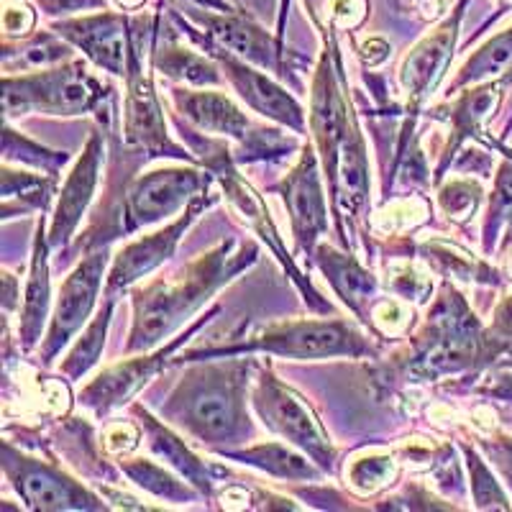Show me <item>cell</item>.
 Segmentation results:
<instances>
[{"instance_id":"obj_12","label":"cell","mask_w":512,"mask_h":512,"mask_svg":"<svg viewBox=\"0 0 512 512\" xmlns=\"http://www.w3.org/2000/svg\"><path fill=\"white\" fill-rule=\"evenodd\" d=\"M210 203H213V198H205V192H200L198 198L187 205V210L175 223H169L167 228L152 233V236H146V239H139L134 241V244L123 246V249L118 251L116 262H113L111 274H108V285H105L108 297H116L118 292L128 290V287L134 285V282H139L141 277H146L149 272L162 267L169 256L175 254L177 244H180V239L185 236L187 228H190V223L195 221Z\"/></svg>"},{"instance_id":"obj_23","label":"cell","mask_w":512,"mask_h":512,"mask_svg":"<svg viewBox=\"0 0 512 512\" xmlns=\"http://www.w3.org/2000/svg\"><path fill=\"white\" fill-rule=\"evenodd\" d=\"M495 77H502L505 82L512 80V29L492 36L484 47H479L477 54H472L469 62L461 67L448 93L474 85V82L495 80Z\"/></svg>"},{"instance_id":"obj_31","label":"cell","mask_w":512,"mask_h":512,"mask_svg":"<svg viewBox=\"0 0 512 512\" xmlns=\"http://www.w3.org/2000/svg\"><path fill=\"white\" fill-rule=\"evenodd\" d=\"M466 466L472 472V492L479 510H510V500L505 497L497 479L492 477L487 464L474 454L472 448H466Z\"/></svg>"},{"instance_id":"obj_5","label":"cell","mask_w":512,"mask_h":512,"mask_svg":"<svg viewBox=\"0 0 512 512\" xmlns=\"http://www.w3.org/2000/svg\"><path fill=\"white\" fill-rule=\"evenodd\" d=\"M244 351H267L285 359H328V356H369L372 346L344 320H331V323L328 320H292V323L264 328L246 344L192 351L177 361L195 359V356H231L244 354Z\"/></svg>"},{"instance_id":"obj_39","label":"cell","mask_w":512,"mask_h":512,"mask_svg":"<svg viewBox=\"0 0 512 512\" xmlns=\"http://www.w3.org/2000/svg\"><path fill=\"white\" fill-rule=\"evenodd\" d=\"M492 333L500 341H512V295H507L495 310V326H492Z\"/></svg>"},{"instance_id":"obj_15","label":"cell","mask_w":512,"mask_h":512,"mask_svg":"<svg viewBox=\"0 0 512 512\" xmlns=\"http://www.w3.org/2000/svg\"><path fill=\"white\" fill-rule=\"evenodd\" d=\"M277 190L282 192L287 210H290V221L292 231H295L297 246H300V251L310 254L315 241H318L328 228L326 195H323V187H320L318 159H315L313 149L305 146L300 162H297L290 175L280 182Z\"/></svg>"},{"instance_id":"obj_42","label":"cell","mask_w":512,"mask_h":512,"mask_svg":"<svg viewBox=\"0 0 512 512\" xmlns=\"http://www.w3.org/2000/svg\"><path fill=\"white\" fill-rule=\"evenodd\" d=\"M3 285H6V300H3V303H6L8 310H11L13 303H16V285H13L11 274H3Z\"/></svg>"},{"instance_id":"obj_25","label":"cell","mask_w":512,"mask_h":512,"mask_svg":"<svg viewBox=\"0 0 512 512\" xmlns=\"http://www.w3.org/2000/svg\"><path fill=\"white\" fill-rule=\"evenodd\" d=\"M113 300L116 297H108V303L105 308L95 315V320L85 328L80 338H77V344L72 346L70 356L64 359L62 364V374L67 379H80L88 374L90 367H95L100 359V351L105 346V333H108V323H111V313H113Z\"/></svg>"},{"instance_id":"obj_35","label":"cell","mask_w":512,"mask_h":512,"mask_svg":"<svg viewBox=\"0 0 512 512\" xmlns=\"http://www.w3.org/2000/svg\"><path fill=\"white\" fill-rule=\"evenodd\" d=\"M36 26V13L31 11L26 3H8L6 11H3V34H6V41L11 39H24L34 31Z\"/></svg>"},{"instance_id":"obj_11","label":"cell","mask_w":512,"mask_h":512,"mask_svg":"<svg viewBox=\"0 0 512 512\" xmlns=\"http://www.w3.org/2000/svg\"><path fill=\"white\" fill-rule=\"evenodd\" d=\"M466 6H469V0H459L454 11L448 13L431 34H425L423 39L410 49L405 62H402L400 82L405 95H408L410 111H415L420 103L428 100V95L436 90L438 80H441L443 72H446L448 62L454 57V47L456 39H459V26L461 18H464Z\"/></svg>"},{"instance_id":"obj_16","label":"cell","mask_w":512,"mask_h":512,"mask_svg":"<svg viewBox=\"0 0 512 512\" xmlns=\"http://www.w3.org/2000/svg\"><path fill=\"white\" fill-rule=\"evenodd\" d=\"M187 16L205 26L210 39L236 57L249 59L264 70H280V44L246 11L236 8L228 13H210L208 8H195V11H187Z\"/></svg>"},{"instance_id":"obj_45","label":"cell","mask_w":512,"mask_h":512,"mask_svg":"<svg viewBox=\"0 0 512 512\" xmlns=\"http://www.w3.org/2000/svg\"><path fill=\"white\" fill-rule=\"evenodd\" d=\"M510 274H512V254H510Z\"/></svg>"},{"instance_id":"obj_6","label":"cell","mask_w":512,"mask_h":512,"mask_svg":"<svg viewBox=\"0 0 512 512\" xmlns=\"http://www.w3.org/2000/svg\"><path fill=\"white\" fill-rule=\"evenodd\" d=\"M254 405L267 428L280 433L285 441L303 448L305 454H310V459L323 466L326 472H333L336 451H333L331 438L323 431V425L315 418L305 397L285 387L272 374H264L254 392Z\"/></svg>"},{"instance_id":"obj_41","label":"cell","mask_w":512,"mask_h":512,"mask_svg":"<svg viewBox=\"0 0 512 512\" xmlns=\"http://www.w3.org/2000/svg\"><path fill=\"white\" fill-rule=\"evenodd\" d=\"M192 3H198L200 8H208V11H221V13L236 11L228 0H192Z\"/></svg>"},{"instance_id":"obj_8","label":"cell","mask_w":512,"mask_h":512,"mask_svg":"<svg viewBox=\"0 0 512 512\" xmlns=\"http://www.w3.org/2000/svg\"><path fill=\"white\" fill-rule=\"evenodd\" d=\"M3 472L31 510H103V502L47 461L24 456L3 441Z\"/></svg>"},{"instance_id":"obj_26","label":"cell","mask_w":512,"mask_h":512,"mask_svg":"<svg viewBox=\"0 0 512 512\" xmlns=\"http://www.w3.org/2000/svg\"><path fill=\"white\" fill-rule=\"evenodd\" d=\"M121 469L131 482H136L146 492H152L154 497H162V500L169 502H190L195 497L190 487L177 482L172 474H167L162 466L149 459H123Z\"/></svg>"},{"instance_id":"obj_21","label":"cell","mask_w":512,"mask_h":512,"mask_svg":"<svg viewBox=\"0 0 512 512\" xmlns=\"http://www.w3.org/2000/svg\"><path fill=\"white\" fill-rule=\"evenodd\" d=\"M136 413L141 415V428H144V436L149 438V446H152L154 454L162 461H169L187 482L195 484L200 492L208 495L210 487H213V479L208 477V469H205L203 461L192 454L190 448L185 446V441H180L175 433H169L159 420H154L152 415L144 413L141 408H136Z\"/></svg>"},{"instance_id":"obj_14","label":"cell","mask_w":512,"mask_h":512,"mask_svg":"<svg viewBox=\"0 0 512 512\" xmlns=\"http://www.w3.org/2000/svg\"><path fill=\"white\" fill-rule=\"evenodd\" d=\"M218 310L221 308H216L213 313H208L205 318H200L195 326L187 328L182 336H177L172 344H167L162 351H157L154 356H139V359H128V361H123V364H116V367L105 369V372L100 374L93 384H88V387L80 392L82 405L93 410L95 415L111 413L113 408L123 405L128 397L136 395V392H139L141 387H144V384L149 382V379H152L154 374L164 367V364H167L169 354H175V351L185 344L187 336H192V333L198 331L203 323H208V318H213Z\"/></svg>"},{"instance_id":"obj_22","label":"cell","mask_w":512,"mask_h":512,"mask_svg":"<svg viewBox=\"0 0 512 512\" xmlns=\"http://www.w3.org/2000/svg\"><path fill=\"white\" fill-rule=\"evenodd\" d=\"M221 456L236 459L241 464L256 466V469H262V472L280 479H300V482H305V479H318V469L313 464H308V459H303L292 448L274 441L244 448V451H221Z\"/></svg>"},{"instance_id":"obj_33","label":"cell","mask_w":512,"mask_h":512,"mask_svg":"<svg viewBox=\"0 0 512 512\" xmlns=\"http://www.w3.org/2000/svg\"><path fill=\"white\" fill-rule=\"evenodd\" d=\"M438 200H441V208L446 210L448 218L466 221V218H472L477 213V205L482 200V187L472 180H454L443 187Z\"/></svg>"},{"instance_id":"obj_32","label":"cell","mask_w":512,"mask_h":512,"mask_svg":"<svg viewBox=\"0 0 512 512\" xmlns=\"http://www.w3.org/2000/svg\"><path fill=\"white\" fill-rule=\"evenodd\" d=\"M18 159V162L34 164V167L47 169V172H57L59 167H64L67 162V154L64 152H49L44 146L34 144V141L18 136L16 131L6 128V162Z\"/></svg>"},{"instance_id":"obj_17","label":"cell","mask_w":512,"mask_h":512,"mask_svg":"<svg viewBox=\"0 0 512 512\" xmlns=\"http://www.w3.org/2000/svg\"><path fill=\"white\" fill-rule=\"evenodd\" d=\"M100 164H103V134L93 131V136L82 149V157L77 159L75 169L67 175V182L59 192V203L54 210L52 228H49V244L52 246L67 244L72 239V233L85 216V210L95 195V187H98Z\"/></svg>"},{"instance_id":"obj_44","label":"cell","mask_w":512,"mask_h":512,"mask_svg":"<svg viewBox=\"0 0 512 512\" xmlns=\"http://www.w3.org/2000/svg\"><path fill=\"white\" fill-rule=\"evenodd\" d=\"M502 3H507V6H512V0H502Z\"/></svg>"},{"instance_id":"obj_24","label":"cell","mask_w":512,"mask_h":512,"mask_svg":"<svg viewBox=\"0 0 512 512\" xmlns=\"http://www.w3.org/2000/svg\"><path fill=\"white\" fill-rule=\"evenodd\" d=\"M154 67L172 80L190 82V85H218L221 82V64L216 59H205L203 54L180 47L175 41L162 44L154 52Z\"/></svg>"},{"instance_id":"obj_10","label":"cell","mask_w":512,"mask_h":512,"mask_svg":"<svg viewBox=\"0 0 512 512\" xmlns=\"http://www.w3.org/2000/svg\"><path fill=\"white\" fill-rule=\"evenodd\" d=\"M64 41L82 49L90 62L111 75L126 77L131 62V18L116 11H98L95 16L64 18L52 24Z\"/></svg>"},{"instance_id":"obj_38","label":"cell","mask_w":512,"mask_h":512,"mask_svg":"<svg viewBox=\"0 0 512 512\" xmlns=\"http://www.w3.org/2000/svg\"><path fill=\"white\" fill-rule=\"evenodd\" d=\"M36 3L47 16H64V13L75 11H105L108 8L105 0H36Z\"/></svg>"},{"instance_id":"obj_27","label":"cell","mask_w":512,"mask_h":512,"mask_svg":"<svg viewBox=\"0 0 512 512\" xmlns=\"http://www.w3.org/2000/svg\"><path fill=\"white\" fill-rule=\"evenodd\" d=\"M423 251L441 272L472 282H497V274L492 269L484 267L482 262L472 259V254H466V251L456 249V246L443 244V241H431V244H425Z\"/></svg>"},{"instance_id":"obj_1","label":"cell","mask_w":512,"mask_h":512,"mask_svg":"<svg viewBox=\"0 0 512 512\" xmlns=\"http://www.w3.org/2000/svg\"><path fill=\"white\" fill-rule=\"evenodd\" d=\"M256 246L251 241H223L203 254L177 277L157 280L134 292V328L128 336L126 351H149L164 336L180 328L210 295L221 290L239 272L256 262Z\"/></svg>"},{"instance_id":"obj_18","label":"cell","mask_w":512,"mask_h":512,"mask_svg":"<svg viewBox=\"0 0 512 512\" xmlns=\"http://www.w3.org/2000/svg\"><path fill=\"white\" fill-rule=\"evenodd\" d=\"M172 98L182 116L208 134L231 136L244 146H249V141L254 139L256 131L251 134L249 118L226 95L213 93V90H172Z\"/></svg>"},{"instance_id":"obj_13","label":"cell","mask_w":512,"mask_h":512,"mask_svg":"<svg viewBox=\"0 0 512 512\" xmlns=\"http://www.w3.org/2000/svg\"><path fill=\"white\" fill-rule=\"evenodd\" d=\"M203 41L205 49H208V52L213 54V59L221 64L223 75L231 80L233 88L239 90L241 98H244L256 113H262L264 118H272V121L292 128L297 134H303L305 111L287 90H282L280 85H274L267 75L256 72L254 67H249L246 62L236 59V54L226 52V49H223L221 44H216L210 36H205Z\"/></svg>"},{"instance_id":"obj_20","label":"cell","mask_w":512,"mask_h":512,"mask_svg":"<svg viewBox=\"0 0 512 512\" xmlns=\"http://www.w3.org/2000/svg\"><path fill=\"white\" fill-rule=\"evenodd\" d=\"M318 264L331 280L333 290L341 295L346 305L354 310L356 315H364V308L372 303V297L377 295V280L367 269H361L359 262H354L351 256L338 254V251L320 246L318 249Z\"/></svg>"},{"instance_id":"obj_2","label":"cell","mask_w":512,"mask_h":512,"mask_svg":"<svg viewBox=\"0 0 512 512\" xmlns=\"http://www.w3.org/2000/svg\"><path fill=\"white\" fill-rule=\"evenodd\" d=\"M341 67L336 59V44L326 49L320 59L318 77L313 85V108H310V128L315 144L326 164L328 185L333 200L341 205L344 218L354 216L369 195V162L364 152V139L351 116L349 100L341 88Z\"/></svg>"},{"instance_id":"obj_30","label":"cell","mask_w":512,"mask_h":512,"mask_svg":"<svg viewBox=\"0 0 512 512\" xmlns=\"http://www.w3.org/2000/svg\"><path fill=\"white\" fill-rule=\"evenodd\" d=\"M512 216V154L502 162L500 172H497L495 190H492V203H489L487 226H484V249L492 251L500 233L502 223Z\"/></svg>"},{"instance_id":"obj_34","label":"cell","mask_w":512,"mask_h":512,"mask_svg":"<svg viewBox=\"0 0 512 512\" xmlns=\"http://www.w3.org/2000/svg\"><path fill=\"white\" fill-rule=\"evenodd\" d=\"M369 3L367 0H328L326 13L320 18L318 29H356L361 26V21L367 18Z\"/></svg>"},{"instance_id":"obj_43","label":"cell","mask_w":512,"mask_h":512,"mask_svg":"<svg viewBox=\"0 0 512 512\" xmlns=\"http://www.w3.org/2000/svg\"><path fill=\"white\" fill-rule=\"evenodd\" d=\"M146 0H118V6L123 8V11H136V8L144 6Z\"/></svg>"},{"instance_id":"obj_9","label":"cell","mask_w":512,"mask_h":512,"mask_svg":"<svg viewBox=\"0 0 512 512\" xmlns=\"http://www.w3.org/2000/svg\"><path fill=\"white\" fill-rule=\"evenodd\" d=\"M105 264H108V246H100L95 254H90L88 259H82L75 267V272L64 280L62 290H59L52 326H49L44 346H41L44 364H52V359L62 351V346L90 318V313L95 308V300H98L100 285H103Z\"/></svg>"},{"instance_id":"obj_28","label":"cell","mask_w":512,"mask_h":512,"mask_svg":"<svg viewBox=\"0 0 512 512\" xmlns=\"http://www.w3.org/2000/svg\"><path fill=\"white\" fill-rule=\"evenodd\" d=\"M54 195V177L29 175V172H13L3 169V200L18 198V205H31V208H47Z\"/></svg>"},{"instance_id":"obj_7","label":"cell","mask_w":512,"mask_h":512,"mask_svg":"<svg viewBox=\"0 0 512 512\" xmlns=\"http://www.w3.org/2000/svg\"><path fill=\"white\" fill-rule=\"evenodd\" d=\"M205 187H208V180L198 169L169 167L141 175L128 187L123 198V233H134L175 216L177 210L190 205L200 192H205Z\"/></svg>"},{"instance_id":"obj_29","label":"cell","mask_w":512,"mask_h":512,"mask_svg":"<svg viewBox=\"0 0 512 512\" xmlns=\"http://www.w3.org/2000/svg\"><path fill=\"white\" fill-rule=\"evenodd\" d=\"M395 477L397 464L390 454L361 456L349 469V482L359 495H374L377 489L395 482Z\"/></svg>"},{"instance_id":"obj_3","label":"cell","mask_w":512,"mask_h":512,"mask_svg":"<svg viewBox=\"0 0 512 512\" xmlns=\"http://www.w3.org/2000/svg\"><path fill=\"white\" fill-rule=\"evenodd\" d=\"M244 387V364L192 369L190 377L169 397L164 415L203 443L236 441L249 428Z\"/></svg>"},{"instance_id":"obj_4","label":"cell","mask_w":512,"mask_h":512,"mask_svg":"<svg viewBox=\"0 0 512 512\" xmlns=\"http://www.w3.org/2000/svg\"><path fill=\"white\" fill-rule=\"evenodd\" d=\"M103 85L82 62H62L59 67L31 72V75L3 80L6 118L24 113H52V116H80L100 108Z\"/></svg>"},{"instance_id":"obj_37","label":"cell","mask_w":512,"mask_h":512,"mask_svg":"<svg viewBox=\"0 0 512 512\" xmlns=\"http://www.w3.org/2000/svg\"><path fill=\"white\" fill-rule=\"evenodd\" d=\"M105 446L111 448L113 454H123L134 451L139 446V431L131 423H116L105 431Z\"/></svg>"},{"instance_id":"obj_36","label":"cell","mask_w":512,"mask_h":512,"mask_svg":"<svg viewBox=\"0 0 512 512\" xmlns=\"http://www.w3.org/2000/svg\"><path fill=\"white\" fill-rule=\"evenodd\" d=\"M392 290H395L397 295L405 297V300H425V295L431 292V280H428L425 274L415 272L410 264H405V267H402L400 272H395V277H392Z\"/></svg>"},{"instance_id":"obj_40","label":"cell","mask_w":512,"mask_h":512,"mask_svg":"<svg viewBox=\"0 0 512 512\" xmlns=\"http://www.w3.org/2000/svg\"><path fill=\"white\" fill-rule=\"evenodd\" d=\"M387 54H390V47H387V41L382 39H369L364 47H361V57H364V62L372 67V64H379L387 59Z\"/></svg>"},{"instance_id":"obj_19","label":"cell","mask_w":512,"mask_h":512,"mask_svg":"<svg viewBox=\"0 0 512 512\" xmlns=\"http://www.w3.org/2000/svg\"><path fill=\"white\" fill-rule=\"evenodd\" d=\"M49 239H44V228L39 226L36 231L34 256H31V272L29 285H26V300H24V318H21V344L26 351L34 349L41 338V328L47 320L49 310V264H47V249Z\"/></svg>"}]
</instances>
